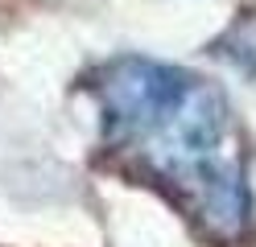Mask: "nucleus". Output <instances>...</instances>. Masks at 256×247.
<instances>
[{
  "instance_id": "f03ea898",
  "label": "nucleus",
  "mask_w": 256,
  "mask_h": 247,
  "mask_svg": "<svg viewBox=\"0 0 256 247\" xmlns=\"http://www.w3.org/2000/svg\"><path fill=\"white\" fill-rule=\"evenodd\" d=\"M211 49L219 58H228L232 66H240V70L256 74V12H240L232 21V29L223 33Z\"/></svg>"
},
{
  "instance_id": "f257e3e1",
  "label": "nucleus",
  "mask_w": 256,
  "mask_h": 247,
  "mask_svg": "<svg viewBox=\"0 0 256 247\" xmlns=\"http://www.w3.org/2000/svg\"><path fill=\"white\" fill-rule=\"evenodd\" d=\"M108 144L174 194L211 243L240 247L252 223L248 140L211 78L124 54L91 78Z\"/></svg>"
}]
</instances>
